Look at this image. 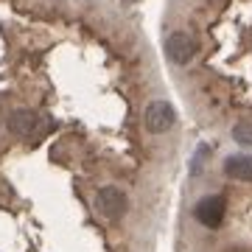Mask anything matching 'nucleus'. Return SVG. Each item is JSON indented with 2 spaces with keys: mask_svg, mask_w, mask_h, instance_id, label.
Returning a JSON list of instances; mask_svg holds the SVG:
<instances>
[{
  "mask_svg": "<svg viewBox=\"0 0 252 252\" xmlns=\"http://www.w3.org/2000/svg\"><path fill=\"white\" fill-rule=\"evenodd\" d=\"M143 124L149 132L154 135H165L174 124H177V112L168 101H152L149 107H146V115H143Z\"/></svg>",
  "mask_w": 252,
  "mask_h": 252,
  "instance_id": "obj_1",
  "label": "nucleus"
},
{
  "mask_svg": "<svg viewBox=\"0 0 252 252\" xmlns=\"http://www.w3.org/2000/svg\"><path fill=\"white\" fill-rule=\"evenodd\" d=\"M193 216H196V221L202 227H207V230H216V227H221V221H224V196H205L199 199L196 207H193Z\"/></svg>",
  "mask_w": 252,
  "mask_h": 252,
  "instance_id": "obj_2",
  "label": "nucleus"
},
{
  "mask_svg": "<svg viewBox=\"0 0 252 252\" xmlns=\"http://www.w3.org/2000/svg\"><path fill=\"white\" fill-rule=\"evenodd\" d=\"M95 205H98L101 216L107 219H121L129 210V199H126V193L121 188H115V185H107V188L98 190V196H95Z\"/></svg>",
  "mask_w": 252,
  "mask_h": 252,
  "instance_id": "obj_3",
  "label": "nucleus"
},
{
  "mask_svg": "<svg viewBox=\"0 0 252 252\" xmlns=\"http://www.w3.org/2000/svg\"><path fill=\"white\" fill-rule=\"evenodd\" d=\"M165 54H168V59H171L174 64H188L190 59H193V54H196V45H193V39H190L188 34L177 31V34L168 36Z\"/></svg>",
  "mask_w": 252,
  "mask_h": 252,
  "instance_id": "obj_4",
  "label": "nucleus"
},
{
  "mask_svg": "<svg viewBox=\"0 0 252 252\" xmlns=\"http://www.w3.org/2000/svg\"><path fill=\"white\" fill-rule=\"evenodd\" d=\"M6 124L17 135H31V132H36V126H39V115H36L34 109H14Z\"/></svg>",
  "mask_w": 252,
  "mask_h": 252,
  "instance_id": "obj_5",
  "label": "nucleus"
},
{
  "mask_svg": "<svg viewBox=\"0 0 252 252\" xmlns=\"http://www.w3.org/2000/svg\"><path fill=\"white\" fill-rule=\"evenodd\" d=\"M224 174L233 180H247L252 182V157L247 154H233L224 160Z\"/></svg>",
  "mask_w": 252,
  "mask_h": 252,
  "instance_id": "obj_6",
  "label": "nucleus"
},
{
  "mask_svg": "<svg viewBox=\"0 0 252 252\" xmlns=\"http://www.w3.org/2000/svg\"><path fill=\"white\" fill-rule=\"evenodd\" d=\"M233 137H235V143L252 146V118H247V121H238V124H235Z\"/></svg>",
  "mask_w": 252,
  "mask_h": 252,
  "instance_id": "obj_7",
  "label": "nucleus"
}]
</instances>
